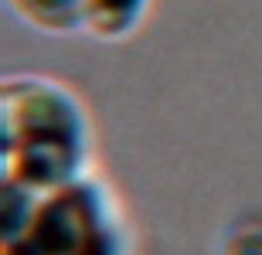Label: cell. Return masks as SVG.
<instances>
[{
  "label": "cell",
  "mask_w": 262,
  "mask_h": 255,
  "mask_svg": "<svg viewBox=\"0 0 262 255\" xmlns=\"http://www.w3.org/2000/svg\"><path fill=\"white\" fill-rule=\"evenodd\" d=\"M154 0H85V31L92 38L119 44L146 24Z\"/></svg>",
  "instance_id": "3"
},
{
  "label": "cell",
  "mask_w": 262,
  "mask_h": 255,
  "mask_svg": "<svg viewBox=\"0 0 262 255\" xmlns=\"http://www.w3.org/2000/svg\"><path fill=\"white\" fill-rule=\"evenodd\" d=\"M4 184L51 194L96 174V123L72 85L38 72L0 82Z\"/></svg>",
  "instance_id": "1"
},
{
  "label": "cell",
  "mask_w": 262,
  "mask_h": 255,
  "mask_svg": "<svg viewBox=\"0 0 262 255\" xmlns=\"http://www.w3.org/2000/svg\"><path fill=\"white\" fill-rule=\"evenodd\" d=\"M0 191V255H136L126 204L102 174L51 194Z\"/></svg>",
  "instance_id": "2"
},
{
  "label": "cell",
  "mask_w": 262,
  "mask_h": 255,
  "mask_svg": "<svg viewBox=\"0 0 262 255\" xmlns=\"http://www.w3.org/2000/svg\"><path fill=\"white\" fill-rule=\"evenodd\" d=\"M222 255H262V211H245L222 238Z\"/></svg>",
  "instance_id": "5"
},
{
  "label": "cell",
  "mask_w": 262,
  "mask_h": 255,
  "mask_svg": "<svg viewBox=\"0 0 262 255\" xmlns=\"http://www.w3.org/2000/svg\"><path fill=\"white\" fill-rule=\"evenodd\" d=\"M7 7L24 24L51 38L85 31V0H7Z\"/></svg>",
  "instance_id": "4"
}]
</instances>
